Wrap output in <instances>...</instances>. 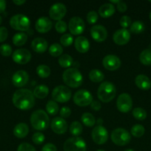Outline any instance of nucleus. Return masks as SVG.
Instances as JSON below:
<instances>
[{"instance_id": "f257e3e1", "label": "nucleus", "mask_w": 151, "mask_h": 151, "mask_svg": "<svg viewBox=\"0 0 151 151\" xmlns=\"http://www.w3.org/2000/svg\"><path fill=\"white\" fill-rule=\"evenodd\" d=\"M12 100L15 107L20 110H29L35 105L33 93L26 88L16 90L13 94Z\"/></svg>"}, {"instance_id": "f03ea898", "label": "nucleus", "mask_w": 151, "mask_h": 151, "mask_svg": "<svg viewBox=\"0 0 151 151\" xmlns=\"http://www.w3.org/2000/svg\"><path fill=\"white\" fill-rule=\"evenodd\" d=\"M30 123L33 128L37 131H44L50 124L48 115L44 110L38 109L31 114Z\"/></svg>"}, {"instance_id": "7ed1b4c3", "label": "nucleus", "mask_w": 151, "mask_h": 151, "mask_svg": "<svg viewBox=\"0 0 151 151\" xmlns=\"http://www.w3.org/2000/svg\"><path fill=\"white\" fill-rule=\"evenodd\" d=\"M63 81L67 86L71 88H78L81 85L83 77L76 68H68L63 72Z\"/></svg>"}, {"instance_id": "20e7f679", "label": "nucleus", "mask_w": 151, "mask_h": 151, "mask_svg": "<svg viewBox=\"0 0 151 151\" xmlns=\"http://www.w3.org/2000/svg\"><path fill=\"white\" fill-rule=\"evenodd\" d=\"M116 95L115 86L109 81L102 83L98 88V98L103 103H109L112 101Z\"/></svg>"}, {"instance_id": "39448f33", "label": "nucleus", "mask_w": 151, "mask_h": 151, "mask_svg": "<svg viewBox=\"0 0 151 151\" xmlns=\"http://www.w3.org/2000/svg\"><path fill=\"white\" fill-rule=\"evenodd\" d=\"M10 25L13 29L19 31H27L30 26L29 18L23 14H16L10 19Z\"/></svg>"}, {"instance_id": "423d86ee", "label": "nucleus", "mask_w": 151, "mask_h": 151, "mask_svg": "<svg viewBox=\"0 0 151 151\" xmlns=\"http://www.w3.org/2000/svg\"><path fill=\"white\" fill-rule=\"evenodd\" d=\"M63 149L64 151H86L87 145L81 137H74L65 142Z\"/></svg>"}, {"instance_id": "0eeeda50", "label": "nucleus", "mask_w": 151, "mask_h": 151, "mask_svg": "<svg viewBox=\"0 0 151 151\" xmlns=\"http://www.w3.org/2000/svg\"><path fill=\"white\" fill-rule=\"evenodd\" d=\"M130 134L124 128H115L112 131L111 139L113 142L118 146H124L128 144L130 141Z\"/></svg>"}, {"instance_id": "6e6552de", "label": "nucleus", "mask_w": 151, "mask_h": 151, "mask_svg": "<svg viewBox=\"0 0 151 151\" xmlns=\"http://www.w3.org/2000/svg\"><path fill=\"white\" fill-rule=\"evenodd\" d=\"M71 97V91L65 86H58L52 91V98L59 103H66Z\"/></svg>"}, {"instance_id": "1a4fd4ad", "label": "nucleus", "mask_w": 151, "mask_h": 151, "mask_svg": "<svg viewBox=\"0 0 151 151\" xmlns=\"http://www.w3.org/2000/svg\"><path fill=\"white\" fill-rule=\"evenodd\" d=\"M73 102L78 106L85 107L91 104L93 102V96L90 91L87 90H78L73 95Z\"/></svg>"}, {"instance_id": "9d476101", "label": "nucleus", "mask_w": 151, "mask_h": 151, "mask_svg": "<svg viewBox=\"0 0 151 151\" xmlns=\"http://www.w3.org/2000/svg\"><path fill=\"white\" fill-rule=\"evenodd\" d=\"M116 106L120 112L127 113L130 111L133 106V100L130 94L127 93H122L120 94L117 99Z\"/></svg>"}, {"instance_id": "9b49d317", "label": "nucleus", "mask_w": 151, "mask_h": 151, "mask_svg": "<svg viewBox=\"0 0 151 151\" xmlns=\"http://www.w3.org/2000/svg\"><path fill=\"white\" fill-rule=\"evenodd\" d=\"M68 28L72 35H78L84 32L85 29V24L81 18L78 16H74L70 20Z\"/></svg>"}, {"instance_id": "f8f14e48", "label": "nucleus", "mask_w": 151, "mask_h": 151, "mask_svg": "<svg viewBox=\"0 0 151 151\" xmlns=\"http://www.w3.org/2000/svg\"><path fill=\"white\" fill-rule=\"evenodd\" d=\"M92 139L97 145H103L107 141L108 132L102 125H98L93 128L92 131Z\"/></svg>"}, {"instance_id": "ddd939ff", "label": "nucleus", "mask_w": 151, "mask_h": 151, "mask_svg": "<svg viewBox=\"0 0 151 151\" xmlns=\"http://www.w3.org/2000/svg\"><path fill=\"white\" fill-rule=\"evenodd\" d=\"M13 61L19 64H26L30 60L31 54L26 49H18L12 54Z\"/></svg>"}, {"instance_id": "4468645a", "label": "nucleus", "mask_w": 151, "mask_h": 151, "mask_svg": "<svg viewBox=\"0 0 151 151\" xmlns=\"http://www.w3.org/2000/svg\"><path fill=\"white\" fill-rule=\"evenodd\" d=\"M67 13V8L62 3H56L53 4L49 10L50 17L53 20L61 21Z\"/></svg>"}, {"instance_id": "2eb2a0df", "label": "nucleus", "mask_w": 151, "mask_h": 151, "mask_svg": "<svg viewBox=\"0 0 151 151\" xmlns=\"http://www.w3.org/2000/svg\"><path fill=\"white\" fill-rule=\"evenodd\" d=\"M90 35L96 42H103L107 37V31L102 25H94L90 29Z\"/></svg>"}, {"instance_id": "dca6fc26", "label": "nucleus", "mask_w": 151, "mask_h": 151, "mask_svg": "<svg viewBox=\"0 0 151 151\" xmlns=\"http://www.w3.org/2000/svg\"><path fill=\"white\" fill-rule=\"evenodd\" d=\"M104 67L109 71H115L121 66V60L119 58L114 55H108L102 60Z\"/></svg>"}, {"instance_id": "f3484780", "label": "nucleus", "mask_w": 151, "mask_h": 151, "mask_svg": "<svg viewBox=\"0 0 151 151\" xmlns=\"http://www.w3.org/2000/svg\"><path fill=\"white\" fill-rule=\"evenodd\" d=\"M113 39L115 44L118 45H124L127 44L130 39V34L127 29H119L113 34Z\"/></svg>"}, {"instance_id": "a211bd4d", "label": "nucleus", "mask_w": 151, "mask_h": 151, "mask_svg": "<svg viewBox=\"0 0 151 151\" xmlns=\"http://www.w3.org/2000/svg\"><path fill=\"white\" fill-rule=\"evenodd\" d=\"M29 81L28 72L24 70H19L13 74L12 77L13 84L16 87H22L26 85Z\"/></svg>"}, {"instance_id": "6ab92c4d", "label": "nucleus", "mask_w": 151, "mask_h": 151, "mask_svg": "<svg viewBox=\"0 0 151 151\" xmlns=\"http://www.w3.org/2000/svg\"><path fill=\"white\" fill-rule=\"evenodd\" d=\"M51 129L57 134H63L68 130V123L62 117L53 118L51 122Z\"/></svg>"}, {"instance_id": "aec40b11", "label": "nucleus", "mask_w": 151, "mask_h": 151, "mask_svg": "<svg viewBox=\"0 0 151 151\" xmlns=\"http://www.w3.org/2000/svg\"><path fill=\"white\" fill-rule=\"evenodd\" d=\"M53 27V23L50 19L45 16L40 17L36 21L35 24L36 29L40 33H45L49 32Z\"/></svg>"}, {"instance_id": "412c9836", "label": "nucleus", "mask_w": 151, "mask_h": 151, "mask_svg": "<svg viewBox=\"0 0 151 151\" xmlns=\"http://www.w3.org/2000/svg\"><path fill=\"white\" fill-rule=\"evenodd\" d=\"M75 48L78 52L85 53L90 49V43L87 38L84 36H78L74 41Z\"/></svg>"}, {"instance_id": "4be33fe9", "label": "nucleus", "mask_w": 151, "mask_h": 151, "mask_svg": "<svg viewBox=\"0 0 151 151\" xmlns=\"http://www.w3.org/2000/svg\"><path fill=\"white\" fill-rule=\"evenodd\" d=\"M33 50L37 53H43L47 50V42L43 38H36L31 43Z\"/></svg>"}, {"instance_id": "5701e85b", "label": "nucleus", "mask_w": 151, "mask_h": 151, "mask_svg": "<svg viewBox=\"0 0 151 151\" xmlns=\"http://www.w3.org/2000/svg\"><path fill=\"white\" fill-rule=\"evenodd\" d=\"M135 83L142 90H148L151 88V81L144 75H139L135 78Z\"/></svg>"}, {"instance_id": "b1692460", "label": "nucleus", "mask_w": 151, "mask_h": 151, "mask_svg": "<svg viewBox=\"0 0 151 151\" xmlns=\"http://www.w3.org/2000/svg\"><path fill=\"white\" fill-rule=\"evenodd\" d=\"M28 133H29V127L26 123H24V122L17 124L13 129V134L19 139L26 137Z\"/></svg>"}, {"instance_id": "393cba45", "label": "nucleus", "mask_w": 151, "mask_h": 151, "mask_svg": "<svg viewBox=\"0 0 151 151\" xmlns=\"http://www.w3.org/2000/svg\"><path fill=\"white\" fill-rule=\"evenodd\" d=\"M115 8L110 3H105L102 4L99 9V13L102 18H109L114 14Z\"/></svg>"}, {"instance_id": "a878e982", "label": "nucleus", "mask_w": 151, "mask_h": 151, "mask_svg": "<svg viewBox=\"0 0 151 151\" xmlns=\"http://www.w3.org/2000/svg\"><path fill=\"white\" fill-rule=\"evenodd\" d=\"M34 97H37L38 99H44L47 96L49 93V88L45 85H39L37 86L33 91Z\"/></svg>"}, {"instance_id": "bb28decb", "label": "nucleus", "mask_w": 151, "mask_h": 151, "mask_svg": "<svg viewBox=\"0 0 151 151\" xmlns=\"http://www.w3.org/2000/svg\"><path fill=\"white\" fill-rule=\"evenodd\" d=\"M28 35L25 32H18L16 33L13 37V43L14 45L17 47H21L24 45L28 41Z\"/></svg>"}, {"instance_id": "cd10ccee", "label": "nucleus", "mask_w": 151, "mask_h": 151, "mask_svg": "<svg viewBox=\"0 0 151 151\" xmlns=\"http://www.w3.org/2000/svg\"><path fill=\"white\" fill-rule=\"evenodd\" d=\"M89 78L93 83H100L105 79V75L99 69H92L89 72Z\"/></svg>"}, {"instance_id": "c85d7f7f", "label": "nucleus", "mask_w": 151, "mask_h": 151, "mask_svg": "<svg viewBox=\"0 0 151 151\" xmlns=\"http://www.w3.org/2000/svg\"><path fill=\"white\" fill-rule=\"evenodd\" d=\"M58 62H59V64L62 67L69 68L73 63V58L70 55L64 54L59 57Z\"/></svg>"}, {"instance_id": "c756f323", "label": "nucleus", "mask_w": 151, "mask_h": 151, "mask_svg": "<svg viewBox=\"0 0 151 151\" xmlns=\"http://www.w3.org/2000/svg\"><path fill=\"white\" fill-rule=\"evenodd\" d=\"M139 60L145 66L151 65V49H146L140 53Z\"/></svg>"}, {"instance_id": "7c9ffc66", "label": "nucleus", "mask_w": 151, "mask_h": 151, "mask_svg": "<svg viewBox=\"0 0 151 151\" xmlns=\"http://www.w3.org/2000/svg\"><path fill=\"white\" fill-rule=\"evenodd\" d=\"M81 122L84 125L87 127H93L96 123V119L93 114L90 113H84L81 115Z\"/></svg>"}, {"instance_id": "2f4dec72", "label": "nucleus", "mask_w": 151, "mask_h": 151, "mask_svg": "<svg viewBox=\"0 0 151 151\" xmlns=\"http://www.w3.org/2000/svg\"><path fill=\"white\" fill-rule=\"evenodd\" d=\"M82 125L78 121L73 122L70 125V132L72 135L77 137L82 133Z\"/></svg>"}, {"instance_id": "473e14b6", "label": "nucleus", "mask_w": 151, "mask_h": 151, "mask_svg": "<svg viewBox=\"0 0 151 151\" xmlns=\"http://www.w3.org/2000/svg\"><path fill=\"white\" fill-rule=\"evenodd\" d=\"M50 69L47 65L41 64L39 65L36 68V73L40 78H47L50 76Z\"/></svg>"}, {"instance_id": "72a5a7b5", "label": "nucleus", "mask_w": 151, "mask_h": 151, "mask_svg": "<svg viewBox=\"0 0 151 151\" xmlns=\"http://www.w3.org/2000/svg\"><path fill=\"white\" fill-rule=\"evenodd\" d=\"M62 52H63V48L60 44H57V43L53 44L49 47V53L53 57L61 56L62 55Z\"/></svg>"}, {"instance_id": "f704fd0d", "label": "nucleus", "mask_w": 151, "mask_h": 151, "mask_svg": "<svg viewBox=\"0 0 151 151\" xmlns=\"http://www.w3.org/2000/svg\"><path fill=\"white\" fill-rule=\"evenodd\" d=\"M46 110L50 115H56L59 111V106L54 100H49L46 104Z\"/></svg>"}, {"instance_id": "c9c22d12", "label": "nucleus", "mask_w": 151, "mask_h": 151, "mask_svg": "<svg viewBox=\"0 0 151 151\" xmlns=\"http://www.w3.org/2000/svg\"><path fill=\"white\" fill-rule=\"evenodd\" d=\"M144 24L142 22L140 21H136L130 25V31L133 33L139 34L144 30Z\"/></svg>"}, {"instance_id": "e433bc0d", "label": "nucleus", "mask_w": 151, "mask_h": 151, "mask_svg": "<svg viewBox=\"0 0 151 151\" xmlns=\"http://www.w3.org/2000/svg\"><path fill=\"white\" fill-rule=\"evenodd\" d=\"M145 129L143 125H135L131 128V134L135 137H142L144 134Z\"/></svg>"}, {"instance_id": "4c0bfd02", "label": "nucleus", "mask_w": 151, "mask_h": 151, "mask_svg": "<svg viewBox=\"0 0 151 151\" xmlns=\"http://www.w3.org/2000/svg\"><path fill=\"white\" fill-rule=\"evenodd\" d=\"M133 116L138 120H144L147 117V112L142 108H136L133 110Z\"/></svg>"}, {"instance_id": "58836bf2", "label": "nucleus", "mask_w": 151, "mask_h": 151, "mask_svg": "<svg viewBox=\"0 0 151 151\" xmlns=\"http://www.w3.org/2000/svg\"><path fill=\"white\" fill-rule=\"evenodd\" d=\"M73 42V38L70 34H65L60 38V43L64 47H69Z\"/></svg>"}, {"instance_id": "ea45409f", "label": "nucleus", "mask_w": 151, "mask_h": 151, "mask_svg": "<svg viewBox=\"0 0 151 151\" xmlns=\"http://www.w3.org/2000/svg\"><path fill=\"white\" fill-rule=\"evenodd\" d=\"M45 137L43 134L40 132H36L33 135L32 140L36 145H41L44 142Z\"/></svg>"}, {"instance_id": "a19ab883", "label": "nucleus", "mask_w": 151, "mask_h": 151, "mask_svg": "<svg viewBox=\"0 0 151 151\" xmlns=\"http://www.w3.org/2000/svg\"><path fill=\"white\" fill-rule=\"evenodd\" d=\"M0 53L3 56H10L12 54V48L9 44H4L0 46Z\"/></svg>"}, {"instance_id": "79ce46f5", "label": "nucleus", "mask_w": 151, "mask_h": 151, "mask_svg": "<svg viewBox=\"0 0 151 151\" xmlns=\"http://www.w3.org/2000/svg\"><path fill=\"white\" fill-rule=\"evenodd\" d=\"M98 18H99L98 13L94 10H91L87 15V20L90 24H93L96 23L98 20Z\"/></svg>"}, {"instance_id": "37998d69", "label": "nucleus", "mask_w": 151, "mask_h": 151, "mask_svg": "<svg viewBox=\"0 0 151 151\" xmlns=\"http://www.w3.org/2000/svg\"><path fill=\"white\" fill-rule=\"evenodd\" d=\"M67 24L65 21H58L56 23L55 25V28H56V30L59 33H63L65 31L67 30Z\"/></svg>"}, {"instance_id": "c03bdc74", "label": "nucleus", "mask_w": 151, "mask_h": 151, "mask_svg": "<svg viewBox=\"0 0 151 151\" xmlns=\"http://www.w3.org/2000/svg\"><path fill=\"white\" fill-rule=\"evenodd\" d=\"M17 151H36V150L35 147H34L33 145H31L30 144L24 142L19 145V147H18L17 148Z\"/></svg>"}, {"instance_id": "a18cd8bd", "label": "nucleus", "mask_w": 151, "mask_h": 151, "mask_svg": "<svg viewBox=\"0 0 151 151\" xmlns=\"http://www.w3.org/2000/svg\"><path fill=\"white\" fill-rule=\"evenodd\" d=\"M120 25L124 29H126L131 25V19L127 16H123L120 19Z\"/></svg>"}, {"instance_id": "49530a36", "label": "nucleus", "mask_w": 151, "mask_h": 151, "mask_svg": "<svg viewBox=\"0 0 151 151\" xmlns=\"http://www.w3.org/2000/svg\"><path fill=\"white\" fill-rule=\"evenodd\" d=\"M8 35V31L7 28L4 27H0V43L5 41Z\"/></svg>"}, {"instance_id": "de8ad7c7", "label": "nucleus", "mask_w": 151, "mask_h": 151, "mask_svg": "<svg viewBox=\"0 0 151 151\" xmlns=\"http://www.w3.org/2000/svg\"><path fill=\"white\" fill-rule=\"evenodd\" d=\"M59 114H60L61 117L64 119V118L68 117V116L70 115L71 110L68 107H62V109H61Z\"/></svg>"}, {"instance_id": "09e8293b", "label": "nucleus", "mask_w": 151, "mask_h": 151, "mask_svg": "<svg viewBox=\"0 0 151 151\" xmlns=\"http://www.w3.org/2000/svg\"><path fill=\"white\" fill-rule=\"evenodd\" d=\"M41 151H57V148L52 143H47L43 146Z\"/></svg>"}, {"instance_id": "8fccbe9b", "label": "nucleus", "mask_w": 151, "mask_h": 151, "mask_svg": "<svg viewBox=\"0 0 151 151\" xmlns=\"http://www.w3.org/2000/svg\"><path fill=\"white\" fill-rule=\"evenodd\" d=\"M127 6L125 2L122 1H119V2L117 4V10L120 12V13H124L127 10Z\"/></svg>"}, {"instance_id": "3c124183", "label": "nucleus", "mask_w": 151, "mask_h": 151, "mask_svg": "<svg viewBox=\"0 0 151 151\" xmlns=\"http://www.w3.org/2000/svg\"><path fill=\"white\" fill-rule=\"evenodd\" d=\"M90 107H91V109L93 110L99 111L101 109L102 106H101V103L99 101H97V100H93V102L90 104Z\"/></svg>"}, {"instance_id": "603ef678", "label": "nucleus", "mask_w": 151, "mask_h": 151, "mask_svg": "<svg viewBox=\"0 0 151 151\" xmlns=\"http://www.w3.org/2000/svg\"><path fill=\"white\" fill-rule=\"evenodd\" d=\"M6 8V1L4 0H0V13L4 12Z\"/></svg>"}, {"instance_id": "864d4df0", "label": "nucleus", "mask_w": 151, "mask_h": 151, "mask_svg": "<svg viewBox=\"0 0 151 151\" xmlns=\"http://www.w3.org/2000/svg\"><path fill=\"white\" fill-rule=\"evenodd\" d=\"M13 2L16 5H22V4H25L26 1L25 0H13Z\"/></svg>"}, {"instance_id": "5fc2aeb1", "label": "nucleus", "mask_w": 151, "mask_h": 151, "mask_svg": "<svg viewBox=\"0 0 151 151\" xmlns=\"http://www.w3.org/2000/svg\"><path fill=\"white\" fill-rule=\"evenodd\" d=\"M102 123H103V120H102V119H101V118H99V119H98L97 120V124L99 125H102Z\"/></svg>"}, {"instance_id": "6e6d98bb", "label": "nucleus", "mask_w": 151, "mask_h": 151, "mask_svg": "<svg viewBox=\"0 0 151 151\" xmlns=\"http://www.w3.org/2000/svg\"><path fill=\"white\" fill-rule=\"evenodd\" d=\"M120 0H117V1H113V0H110V4H112V3H114V4H118V2H119Z\"/></svg>"}, {"instance_id": "4d7b16f0", "label": "nucleus", "mask_w": 151, "mask_h": 151, "mask_svg": "<svg viewBox=\"0 0 151 151\" xmlns=\"http://www.w3.org/2000/svg\"><path fill=\"white\" fill-rule=\"evenodd\" d=\"M1 22H2V18H1V16H0V24H1Z\"/></svg>"}, {"instance_id": "13d9d810", "label": "nucleus", "mask_w": 151, "mask_h": 151, "mask_svg": "<svg viewBox=\"0 0 151 151\" xmlns=\"http://www.w3.org/2000/svg\"><path fill=\"white\" fill-rule=\"evenodd\" d=\"M124 151H134V150H132V149H127V150H125Z\"/></svg>"}, {"instance_id": "bf43d9fd", "label": "nucleus", "mask_w": 151, "mask_h": 151, "mask_svg": "<svg viewBox=\"0 0 151 151\" xmlns=\"http://www.w3.org/2000/svg\"><path fill=\"white\" fill-rule=\"evenodd\" d=\"M150 20H151V12H150Z\"/></svg>"}, {"instance_id": "052dcab7", "label": "nucleus", "mask_w": 151, "mask_h": 151, "mask_svg": "<svg viewBox=\"0 0 151 151\" xmlns=\"http://www.w3.org/2000/svg\"><path fill=\"white\" fill-rule=\"evenodd\" d=\"M97 151H105V150H98Z\"/></svg>"}, {"instance_id": "680f3d73", "label": "nucleus", "mask_w": 151, "mask_h": 151, "mask_svg": "<svg viewBox=\"0 0 151 151\" xmlns=\"http://www.w3.org/2000/svg\"><path fill=\"white\" fill-rule=\"evenodd\" d=\"M150 2H151V1H150Z\"/></svg>"}]
</instances>
